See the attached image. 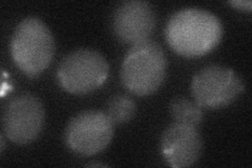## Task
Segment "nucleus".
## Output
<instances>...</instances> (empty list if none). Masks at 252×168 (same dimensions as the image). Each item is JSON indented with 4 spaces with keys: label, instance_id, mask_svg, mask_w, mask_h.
I'll list each match as a JSON object with an SVG mask.
<instances>
[{
    "label": "nucleus",
    "instance_id": "1",
    "mask_svg": "<svg viewBox=\"0 0 252 168\" xmlns=\"http://www.w3.org/2000/svg\"><path fill=\"white\" fill-rule=\"evenodd\" d=\"M223 26L215 14L198 7H187L173 14L165 28L171 49L184 57H200L219 45Z\"/></svg>",
    "mask_w": 252,
    "mask_h": 168
},
{
    "label": "nucleus",
    "instance_id": "2",
    "mask_svg": "<svg viewBox=\"0 0 252 168\" xmlns=\"http://www.w3.org/2000/svg\"><path fill=\"white\" fill-rule=\"evenodd\" d=\"M15 65L29 77H37L45 70L55 55V40L45 23L36 17L21 20L11 41Z\"/></svg>",
    "mask_w": 252,
    "mask_h": 168
},
{
    "label": "nucleus",
    "instance_id": "3",
    "mask_svg": "<svg viewBox=\"0 0 252 168\" xmlns=\"http://www.w3.org/2000/svg\"><path fill=\"white\" fill-rule=\"evenodd\" d=\"M167 60L156 41L133 44L125 55L121 67V81L129 92L148 96L160 89L166 76Z\"/></svg>",
    "mask_w": 252,
    "mask_h": 168
},
{
    "label": "nucleus",
    "instance_id": "4",
    "mask_svg": "<svg viewBox=\"0 0 252 168\" xmlns=\"http://www.w3.org/2000/svg\"><path fill=\"white\" fill-rule=\"evenodd\" d=\"M108 73V63L99 52L79 49L62 59L57 69V79L64 91L86 95L99 89L106 81Z\"/></svg>",
    "mask_w": 252,
    "mask_h": 168
},
{
    "label": "nucleus",
    "instance_id": "5",
    "mask_svg": "<svg viewBox=\"0 0 252 168\" xmlns=\"http://www.w3.org/2000/svg\"><path fill=\"white\" fill-rule=\"evenodd\" d=\"M114 126L112 120L103 111H82L70 119L65 127L66 146L82 157L97 155L112 142Z\"/></svg>",
    "mask_w": 252,
    "mask_h": 168
},
{
    "label": "nucleus",
    "instance_id": "6",
    "mask_svg": "<svg viewBox=\"0 0 252 168\" xmlns=\"http://www.w3.org/2000/svg\"><path fill=\"white\" fill-rule=\"evenodd\" d=\"M245 90L241 77L232 68L210 65L196 73L191 81L194 101L201 107L220 108L229 105Z\"/></svg>",
    "mask_w": 252,
    "mask_h": 168
},
{
    "label": "nucleus",
    "instance_id": "7",
    "mask_svg": "<svg viewBox=\"0 0 252 168\" xmlns=\"http://www.w3.org/2000/svg\"><path fill=\"white\" fill-rule=\"evenodd\" d=\"M44 117V107L35 96L31 94L16 96L3 110V134L19 145L29 144L42 131Z\"/></svg>",
    "mask_w": 252,
    "mask_h": 168
},
{
    "label": "nucleus",
    "instance_id": "8",
    "mask_svg": "<svg viewBox=\"0 0 252 168\" xmlns=\"http://www.w3.org/2000/svg\"><path fill=\"white\" fill-rule=\"evenodd\" d=\"M156 13L152 4L142 0L124 1L113 14V31L124 43L137 44L149 39L156 28Z\"/></svg>",
    "mask_w": 252,
    "mask_h": 168
},
{
    "label": "nucleus",
    "instance_id": "9",
    "mask_svg": "<svg viewBox=\"0 0 252 168\" xmlns=\"http://www.w3.org/2000/svg\"><path fill=\"white\" fill-rule=\"evenodd\" d=\"M161 154L173 168L189 167L199 161L203 153V139L198 127L173 122L163 133Z\"/></svg>",
    "mask_w": 252,
    "mask_h": 168
},
{
    "label": "nucleus",
    "instance_id": "10",
    "mask_svg": "<svg viewBox=\"0 0 252 168\" xmlns=\"http://www.w3.org/2000/svg\"><path fill=\"white\" fill-rule=\"evenodd\" d=\"M203 107L195 101L185 97H176L170 101L169 110L175 122L198 127L203 120Z\"/></svg>",
    "mask_w": 252,
    "mask_h": 168
},
{
    "label": "nucleus",
    "instance_id": "11",
    "mask_svg": "<svg viewBox=\"0 0 252 168\" xmlns=\"http://www.w3.org/2000/svg\"><path fill=\"white\" fill-rule=\"evenodd\" d=\"M137 104L128 95H115L106 105V114L115 125L129 122L136 116Z\"/></svg>",
    "mask_w": 252,
    "mask_h": 168
},
{
    "label": "nucleus",
    "instance_id": "12",
    "mask_svg": "<svg viewBox=\"0 0 252 168\" xmlns=\"http://www.w3.org/2000/svg\"><path fill=\"white\" fill-rule=\"evenodd\" d=\"M229 4L238 10L243 11H251L252 9V2L250 0H231L229 1Z\"/></svg>",
    "mask_w": 252,
    "mask_h": 168
},
{
    "label": "nucleus",
    "instance_id": "13",
    "mask_svg": "<svg viewBox=\"0 0 252 168\" xmlns=\"http://www.w3.org/2000/svg\"><path fill=\"white\" fill-rule=\"evenodd\" d=\"M3 148H4V137H3V134L1 135V151L3 150Z\"/></svg>",
    "mask_w": 252,
    "mask_h": 168
}]
</instances>
